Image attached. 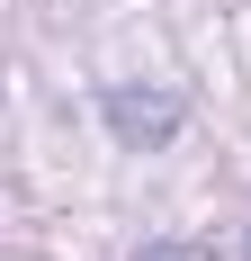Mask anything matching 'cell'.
<instances>
[{
  "instance_id": "2",
  "label": "cell",
  "mask_w": 251,
  "mask_h": 261,
  "mask_svg": "<svg viewBox=\"0 0 251 261\" xmlns=\"http://www.w3.org/2000/svg\"><path fill=\"white\" fill-rule=\"evenodd\" d=\"M135 261H215V252H206V243H189V234H171V243H144Z\"/></svg>"
},
{
  "instance_id": "1",
  "label": "cell",
  "mask_w": 251,
  "mask_h": 261,
  "mask_svg": "<svg viewBox=\"0 0 251 261\" xmlns=\"http://www.w3.org/2000/svg\"><path fill=\"white\" fill-rule=\"evenodd\" d=\"M108 126H117L125 144H162V135L179 126V99H135V90H108Z\"/></svg>"
}]
</instances>
